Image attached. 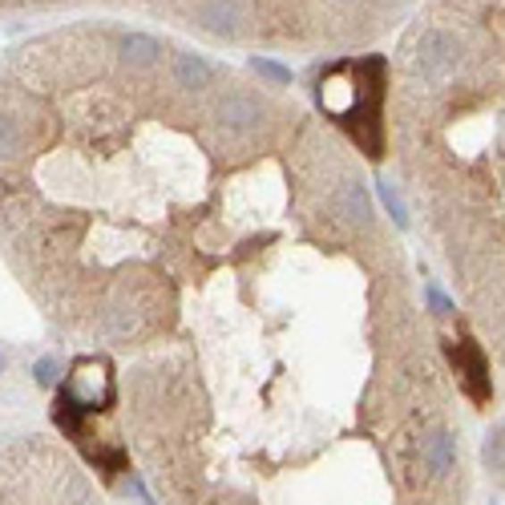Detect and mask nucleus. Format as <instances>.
Returning a JSON list of instances; mask_svg holds the SVG:
<instances>
[{
    "label": "nucleus",
    "instance_id": "1",
    "mask_svg": "<svg viewBox=\"0 0 505 505\" xmlns=\"http://www.w3.org/2000/svg\"><path fill=\"white\" fill-rule=\"evenodd\" d=\"M457 65H461V41H457L453 33H445V29L421 33V41L408 53V69H413V77H421L425 85L449 81V77L457 73Z\"/></svg>",
    "mask_w": 505,
    "mask_h": 505
},
{
    "label": "nucleus",
    "instance_id": "2",
    "mask_svg": "<svg viewBox=\"0 0 505 505\" xmlns=\"http://www.w3.org/2000/svg\"><path fill=\"white\" fill-rule=\"evenodd\" d=\"M65 396L69 404H77L81 413H97V408H105V404L114 400V376H110V364L105 360H77L73 372H69L65 380Z\"/></svg>",
    "mask_w": 505,
    "mask_h": 505
},
{
    "label": "nucleus",
    "instance_id": "3",
    "mask_svg": "<svg viewBox=\"0 0 505 505\" xmlns=\"http://www.w3.org/2000/svg\"><path fill=\"white\" fill-rule=\"evenodd\" d=\"M215 122H219L223 130L247 134V130H255L263 122V105H259V97H251V93L231 89V93H223V97L215 101Z\"/></svg>",
    "mask_w": 505,
    "mask_h": 505
},
{
    "label": "nucleus",
    "instance_id": "4",
    "mask_svg": "<svg viewBox=\"0 0 505 505\" xmlns=\"http://www.w3.org/2000/svg\"><path fill=\"white\" fill-rule=\"evenodd\" d=\"M449 360H453V368L461 372L465 392H469L477 404L485 400V396H489V372H485V356H481V348L473 344V340L449 344Z\"/></svg>",
    "mask_w": 505,
    "mask_h": 505
},
{
    "label": "nucleus",
    "instance_id": "5",
    "mask_svg": "<svg viewBox=\"0 0 505 505\" xmlns=\"http://www.w3.org/2000/svg\"><path fill=\"white\" fill-rule=\"evenodd\" d=\"M336 215L348 223V227H368L372 223V198L360 182H340L336 186Z\"/></svg>",
    "mask_w": 505,
    "mask_h": 505
},
{
    "label": "nucleus",
    "instance_id": "6",
    "mask_svg": "<svg viewBox=\"0 0 505 505\" xmlns=\"http://www.w3.org/2000/svg\"><path fill=\"white\" fill-rule=\"evenodd\" d=\"M239 0H202L198 4V25L215 37H235L239 33Z\"/></svg>",
    "mask_w": 505,
    "mask_h": 505
},
{
    "label": "nucleus",
    "instance_id": "7",
    "mask_svg": "<svg viewBox=\"0 0 505 505\" xmlns=\"http://www.w3.org/2000/svg\"><path fill=\"white\" fill-rule=\"evenodd\" d=\"M118 57L130 69H154L162 61V41H154L150 33H126L118 41Z\"/></svg>",
    "mask_w": 505,
    "mask_h": 505
},
{
    "label": "nucleus",
    "instance_id": "8",
    "mask_svg": "<svg viewBox=\"0 0 505 505\" xmlns=\"http://www.w3.org/2000/svg\"><path fill=\"white\" fill-rule=\"evenodd\" d=\"M170 73H174V85H182V89H206L215 69H211V61L198 57V53H174Z\"/></svg>",
    "mask_w": 505,
    "mask_h": 505
},
{
    "label": "nucleus",
    "instance_id": "9",
    "mask_svg": "<svg viewBox=\"0 0 505 505\" xmlns=\"http://www.w3.org/2000/svg\"><path fill=\"white\" fill-rule=\"evenodd\" d=\"M421 461H425V469L433 473V477H445V473H453V461H457V441H453V433H433L429 441L421 445Z\"/></svg>",
    "mask_w": 505,
    "mask_h": 505
},
{
    "label": "nucleus",
    "instance_id": "10",
    "mask_svg": "<svg viewBox=\"0 0 505 505\" xmlns=\"http://www.w3.org/2000/svg\"><path fill=\"white\" fill-rule=\"evenodd\" d=\"M21 150H25V126H21L17 114L0 110V162L17 158Z\"/></svg>",
    "mask_w": 505,
    "mask_h": 505
},
{
    "label": "nucleus",
    "instance_id": "11",
    "mask_svg": "<svg viewBox=\"0 0 505 505\" xmlns=\"http://www.w3.org/2000/svg\"><path fill=\"white\" fill-rule=\"evenodd\" d=\"M134 328H138L134 307H114V312H105V332H110V336H130Z\"/></svg>",
    "mask_w": 505,
    "mask_h": 505
},
{
    "label": "nucleus",
    "instance_id": "12",
    "mask_svg": "<svg viewBox=\"0 0 505 505\" xmlns=\"http://www.w3.org/2000/svg\"><path fill=\"white\" fill-rule=\"evenodd\" d=\"M481 457H485V465L493 473H505V425L485 441V453H481Z\"/></svg>",
    "mask_w": 505,
    "mask_h": 505
},
{
    "label": "nucleus",
    "instance_id": "13",
    "mask_svg": "<svg viewBox=\"0 0 505 505\" xmlns=\"http://www.w3.org/2000/svg\"><path fill=\"white\" fill-rule=\"evenodd\" d=\"M251 69H255V73H263V77H271V81H279V85H287V81H291V69L275 65V61H263V57H255V61H251Z\"/></svg>",
    "mask_w": 505,
    "mask_h": 505
},
{
    "label": "nucleus",
    "instance_id": "14",
    "mask_svg": "<svg viewBox=\"0 0 505 505\" xmlns=\"http://www.w3.org/2000/svg\"><path fill=\"white\" fill-rule=\"evenodd\" d=\"M380 198H384V206H388V211H392V219L404 227V223H408V215H404L400 198H396V190H392V186H388V182H380Z\"/></svg>",
    "mask_w": 505,
    "mask_h": 505
},
{
    "label": "nucleus",
    "instance_id": "15",
    "mask_svg": "<svg viewBox=\"0 0 505 505\" xmlns=\"http://www.w3.org/2000/svg\"><path fill=\"white\" fill-rule=\"evenodd\" d=\"M37 380H41V384H49V380H53V364L49 360L37 364Z\"/></svg>",
    "mask_w": 505,
    "mask_h": 505
},
{
    "label": "nucleus",
    "instance_id": "16",
    "mask_svg": "<svg viewBox=\"0 0 505 505\" xmlns=\"http://www.w3.org/2000/svg\"><path fill=\"white\" fill-rule=\"evenodd\" d=\"M0 368H4V360H0Z\"/></svg>",
    "mask_w": 505,
    "mask_h": 505
}]
</instances>
